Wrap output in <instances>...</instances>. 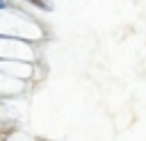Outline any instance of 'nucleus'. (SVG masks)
<instances>
[]
</instances>
